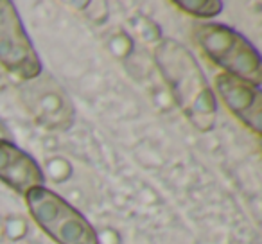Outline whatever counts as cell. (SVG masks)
I'll use <instances>...</instances> for the list:
<instances>
[{"label": "cell", "instance_id": "obj_8", "mask_svg": "<svg viewBox=\"0 0 262 244\" xmlns=\"http://www.w3.org/2000/svg\"><path fill=\"white\" fill-rule=\"evenodd\" d=\"M176 8L182 11L189 13L198 18H212V16L219 15L223 9V2L217 0H200V2H174Z\"/></svg>", "mask_w": 262, "mask_h": 244}, {"label": "cell", "instance_id": "obj_6", "mask_svg": "<svg viewBox=\"0 0 262 244\" xmlns=\"http://www.w3.org/2000/svg\"><path fill=\"white\" fill-rule=\"evenodd\" d=\"M215 90H217L219 97L226 104V108L248 129H251L255 135H260L262 97L258 86L223 72L215 77Z\"/></svg>", "mask_w": 262, "mask_h": 244}, {"label": "cell", "instance_id": "obj_5", "mask_svg": "<svg viewBox=\"0 0 262 244\" xmlns=\"http://www.w3.org/2000/svg\"><path fill=\"white\" fill-rule=\"evenodd\" d=\"M22 90L29 112L41 126L49 129H67L74 120V108L65 92L49 77L27 81Z\"/></svg>", "mask_w": 262, "mask_h": 244}, {"label": "cell", "instance_id": "obj_4", "mask_svg": "<svg viewBox=\"0 0 262 244\" xmlns=\"http://www.w3.org/2000/svg\"><path fill=\"white\" fill-rule=\"evenodd\" d=\"M0 65L22 81L41 76V61L9 0H0Z\"/></svg>", "mask_w": 262, "mask_h": 244}, {"label": "cell", "instance_id": "obj_7", "mask_svg": "<svg viewBox=\"0 0 262 244\" xmlns=\"http://www.w3.org/2000/svg\"><path fill=\"white\" fill-rule=\"evenodd\" d=\"M0 182L26 196L31 189L43 185L45 176L31 154L16 144L0 139Z\"/></svg>", "mask_w": 262, "mask_h": 244}, {"label": "cell", "instance_id": "obj_1", "mask_svg": "<svg viewBox=\"0 0 262 244\" xmlns=\"http://www.w3.org/2000/svg\"><path fill=\"white\" fill-rule=\"evenodd\" d=\"M155 61L187 120L200 131L214 129L217 104L192 52L185 45L165 38L155 51Z\"/></svg>", "mask_w": 262, "mask_h": 244}, {"label": "cell", "instance_id": "obj_2", "mask_svg": "<svg viewBox=\"0 0 262 244\" xmlns=\"http://www.w3.org/2000/svg\"><path fill=\"white\" fill-rule=\"evenodd\" d=\"M31 217L56 244H99V235L86 217L59 194L40 185L26 194Z\"/></svg>", "mask_w": 262, "mask_h": 244}, {"label": "cell", "instance_id": "obj_3", "mask_svg": "<svg viewBox=\"0 0 262 244\" xmlns=\"http://www.w3.org/2000/svg\"><path fill=\"white\" fill-rule=\"evenodd\" d=\"M198 47L225 74L258 86L262 79L260 56L257 49L237 31L223 24H198L192 31Z\"/></svg>", "mask_w": 262, "mask_h": 244}]
</instances>
